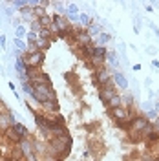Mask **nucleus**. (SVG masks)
I'll list each match as a JSON object with an SVG mask.
<instances>
[{
  "mask_svg": "<svg viewBox=\"0 0 159 161\" xmlns=\"http://www.w3.org/2000/svg\"><path fill=\"white\" fill-rule=\"evenodd\" d=\"M108 115L112 117V121H115L117 125L119 123H130L134 119L132 115V108H124V106H117L113 110H108Z\"/></svg>",
  "mask_w": 159,
  "mask_h": 161,
  "instance_id": "obj_1",
  "label": "nucleus"
},
{
  "mask_svg": "<svg viewBox=\"0 0 159 161\" xmlns=\"http://www.w3.org/2000/svg\"><path fill=\"white\" fill-rule=\"evenodd\" d=\"M115 95H119V92H117V86L113 84V82H110V84H104V86H101L99 88V99L101 103L106 106L110 101L113 99Z\"/></svg>",
  "mask_w": 159,
  "mask_h": 161,
  "instance_id": "obj_2",
  "label": "nucleus"
},
{
  "mask_svg": "<svg viewBox=\"0 0 159 161\" xmlns=\"http://www.w3.org/2000/svg\"><path fill=\"white\" fill-rule=\"evenodd\" d=\"M24 55V60H26V66L28 68H40L44 64V59H46V53L44 51H35V53H22Z\"/></svg>",
  "mask_w": 159,
  "mask_h": 161,
  "instance_id": "obj_3",
  "label": "nucleus"
},
{
  "mask_svg": "<svg viewBox=\"0 0 159 161\" xmlns=\"http://www.w3.org/2000/svg\"><path fill=\"white\" fill-rule=\"evenodd\" d=\"M112 75H113V71L108 70V66H104V68H101V70H95L93 73V80H95V84L97 86H104V84H110L112 82Z\"/></svg>",
  "mask_w": 159,
  "mask_h": 161,
  "instance_id": "obj_4",
  "label": "nucleus"
},
{
  "mask_svg": "<svg viewBox=\"0 0 159 161\" xmlns=\"http://www.w3.org/2000/svg\"><path fill=\"white\" fill-rule=\"evenodd\" d=\"M73 40H75V44L77 46H86V44H91L93 39H91V35L88 33V30H84V28H79V30H73Z\"/></svg>",
  "mask_w": 159,
  "mask_h": 161,
  "instance_id": "obj_5",
  "label": "nucleus"
},
{
  "mask_svg": "<svg viewBox=\"0 0 159 161\" xmlns=\"http://www.w3.org/2000/svg\"><path fill=\"white\" fill-rule=\"evenodd\" d=\"M15 123H17V121H15L13 112H9V110L0 112V132H6V130H9V128H13Z\"/></svg>",
  "mask_w": 159,
  "mask_h": 161,
  "instance_id": "obj_6",
  "label": "nucleus"
},
{
  "mask_svg": "<svg viewBox=\"0 0 159 161\" xmlns=\"http://www.w3.org/2000/svg\"><path fill=\"white\" fill-rule=\"evenodd\" d=\"M53 19V24L57 26V30H59V33L60 31H68V30H71V22L68 19H66V15H53L51 17Z\"/></svg>",
  "mask_w": 159,
  "mask_h": 161,
  "instance_id": "obj_7",
  "label": "nucleus"
},
{
  "mask_svg": "<svg viewBox=\"0 0 159 161\" xmlns=\"http://www.w3.org/2000/svg\"><path fill=\"white\" fill-rule=\"evenodd\" d=\"M112 82H113L117 88H121V90H126V88H128V80H126V77H124L121 71H113V75H112Z\"/></svg>",
  "mask_w": 159,
  "mask_h": 161,
  "instance_id": "obj_8",
  "label": "nucleus"
},
{
  "mask_svg": "<svg viewBox=\"0 0 159 161\" xmlns=\"http://www.w3.org/2000/svg\"><path fill=\"white\" fill-rule=\"evenodd\" d=\"M13 132H15L22 141L30 139V130H28V126H26V125H22V123H15V125H13Z\"/></svg>",
  "mask_w": 159,
  "mask_h": 161,
  "instance_id": "obj_9",
  "label": "nucleus"
},
{
  "mask_svg": "<svg viewBox=\"0 0 159 161\" xmlns=\"http://www.w3.org/2000/svg\"><path fill=\"white\" fill-rule=\"evenodd\" d=\"M20 152H22V156L26 158V156H30V154H35V148H33V141L31 139H24L22 143L19 145Z\"/></svg>",
  "mask_w": 159,
  "mask_h": 161,
  "instance_id": "obj_10",
  "label": "nucleus"
},
{
  "mask_svg": "<svg viewBox=\"0 0 159 161\" xmlns=\"http://www.w3.org/2000/svg\"><path fill=\"white\" fill-rule=\"evenodd\" d=\"M15 70L19 71V75H26V70H28V66H26L24 55H19V57H17V60H15Z\"/></svg>",
  "mask_w": 159,
  "mask_h": 161,
  "instance_id": "obj_11",
  "label": "nucleus"
},
{
  "mask_svg": "<svg viewBox=\"0 0 159 161\" xmlns=\"http://www.w3.org/2000/svg\"><path fill=\"white\" fill-rule=\"evenodd\" d=\"M42 108L46 112H50V114H59V110H60V106H59L57 101H48V103H44Z\"/></svg>",
  "mask_w": 159,
  "mask_h": 161,
  "instance_id": "obj_12",
  "label": "nucleus"
},
{
  "mask_svg": "<svg viewBox=\"0 0 159 161\" xmlns=\"http://www.w3.org/2000/svg\"><path fill=\"white\" fill-rule=\"evenodd\" d=\"M110 39H112V37H110L108 33H101V35H97V37L93 39V44H95V46H104V48H106V44L110 42Z\"/></svg>",
  "mask_w": 159,
  "mask_h": 161,
  "instance_id": "obj_13",
  "label": "nucleus"
},
{
  "mask_svg": "<svg viewBox=\"0 0 159 161\" xmlns=\"http://www.w3.org/2000/svg\"><path fill=\"white\" fill-rule=\"evenodd\" d=\"M106 62H108L112 68H117V66H119V57H117V53H115V51H110V50H108V55H106Z\"/></svg>",
  "mask_w": 159,
  "mask_h": 161,
  "instance_id": "obj_14",
  "label": "nucleus"
},
{
  "mask_svg": "<svg viewBox=\"0 0 159 161\" xmlns=\"http://www.w3.org/2000/svg\"><path fill=\"white\" fill-rule=\"evenodd\" d=\"M106 55H108V50H106L104 46H95V48H93V55H91V57H97V59L106 60Z\"/></svg>",
  "mask_w": 159,
  "mask_h": 161,
  "instance_id": "obj_15",
  "label": "nucleus"
},
{
  "mask_svg": "<svg viewBox=\"0 0 159 161\" xmlns=\"http://www.w3.org/2000/svg\"><path fill=\"white\" fill-rule=\"evenodd\" d=\"M51 42L53 40L51 39H39L35 44H37V48H39V51H48L51 48Z\"/></svg>",
  "mask_w": 159,
  "mask_h": 161,
  "instance_id": "obj_16",
  "label": "nucleus"
},
{
  "mask_svg": "<svg viewBox=\"0 0 159 161\" xmlns=\"http://www.w3.org/2000/svg\"><path fill=\"white\" fill-rule=\"evenodd\" d=\"M86 30H88V33L91 35V39H95L97 35H101V24H97V22H91Z\"/></svg>",
  "mask_w": 159,
  "mask_h": 161,
  "instance_id": "obj_17",
  "label": "nucleus"
},
{
  "mask_svg": "<svg viewBox=\"0 0 159 161\" xmlns=\"http://www.w3.org/2000/svg\"><path fill=\"white\" fill-rule=\"evenodd\" d=\"M132 104H134V97L128 95V93H123V95H121V106H124V108H132Z\"/></svg>",
  "mask_w": 159,
  "mask_h": 161,
  "instance_id": "obj_18",
  "label": "nucleus"
},
{
  "mask_svg": "<svg viewBox=\"0 0 159 161\" xmlns=\"http://www.w3.org/2000/svg\"><path fill=\"white\" fill-rule=\"evenodd\" d=\"M145 141L148 143H159V132L157 130H150L146 136H145Z\"/></svg>",
  "mask_w": 159,
  "mask_h": 161,
  "instance_id": "obj_19",
  "label": "nucleus"
},
{
  "mask_svg": "<svg viewBox=\"0 0 159 161\" xmlns=\"http://www.w3.org/2000/svg\"><path fill=\"white\" fill-rule=\"evenodd\" d=\"M117 106H121V93L119 95H115V97L106 104V110H113V108H117Z\"/></svg>",
  "mask_w": 159,
  "mask_h": 161,
  "instance_id": "obj_20",
  "label": "nucleus"
},
{
  "mask_svg": "<svg viewBox=\"0 0 159 161\" xmlns=\"http://www.w3.org/2000/svg\"><path fill=\"white\" fill-rule=\"evenodd\" d=\"M79 20H80V24H82L84 30L91 24V19H90V15H86V13H79Z\"/></svg>",
  "mask_w": 159,
  "mask_h": 161,
  "instance_id": "obj_21",
  "label": "nucleus"
},
{
  "mask_svg": "<svg viewBox=\"0 0 159 161\" xmlns=\"http://www.w3.org/2000/svg\"><path fill=\"white\" fill-rule=\"evenodd\" d=\"M22 90H24V93H28L30 97H33V95H35V90H33L31 82H22Z\"/></svg>",
  "mask_w": 159,
  "mask_h": 161,
  "instance_id": "obj_22",
  "label": "nucleus"
},
{
  "mask_svg": "<svg viewBox=\"0 0 159 161\" xmlns=\"http://www.w3.org/2000/svg\"><path fill=\"white\" fill-rule=\"evenodd\" d=\"M11 6H13V9H15V8H17V9H22V8L28 6V0H15V2H11Z\"/></svg>",
  "mask_w": 159,
  "mask_h": 161,
  "instance_id": "obj_23",
  "label": "nucleus"
},
{
  "mask_svg": "<svg viewBox=\"0 0 159 161\" xmlns=\"http://www.w3.org/2000/svg\"><path fill=\"white\" fill-rule=\"evenodd\" d=\"M42 30V26H40V22L37 19L31 20V31H35V33H39V31Z\"/></svg>",
  "mask_w": 159,
  "mask_h": 161,
  "instance_id": "obj_24",
  "label": "nucleus"
},
{
  "mask_svg": "<svg viewBox=\"0 0 159 161\" xmlns=\"http://www.w3.org/2000/svg\"><path fill=\"white\" fill-rule=\"evenodd\" d=\"M26 39H28V42H37V40H39V33H35V31H28Z\"/></svg>",
  "mask_w": 159,
  "mask_h": 161,
  "instance_id": "obj_25",
  "label": "nucleus"
},
{
  "mask_svg": "<svg viewBox=\"0 0 159 161\" xmlns=\"http://www.w3.org/2000/svg\"><path fill=\"white\" fill-rule=\"evenodd\" d=\"M15 33H17V39H20V40H22V37H26V35H28V31L24 30L22 26H19V28H17V31H15Z\"/></svg>",
  "mask_w": 159,
  "mask_h": 161,
  "instance_id": "obj_26",
  "label": "nucleus"
},
{
  "mask_svg": "<svg viewBox=\"0 0 159 161\" xmlns=\"http://www.w3.org/2000/svg\"><path fill=\"white\" fill-rule=\"evenodd\" d=\"M0 46H2V48L6 46V37H2V35H0Z\"/></svg>",
  "mask_w": 159,
  "mask_h": 161,
  "instance_id": "obj_27",
  "label": "nucleus"
},
{
  "mask_svg": "<svg viewBox=\"0 0 159 161\" xmlns=\"http://www.w3.org/2000/svg\"><path fill=\"white\" fill-rule=\"evenodd\" d=\"M4 13H6L8 17H11V13H13V9H11V8H6V9H4Z\"/></svg>",
  "mask_w": 159,
  "mask_h": 161,
  "instance_id": "obj_28",
  "label": "nucleus"
},
{
  "mask_svg": "<svg viewBox=\"0 0 159 161\" xmlns=\"http://www.w3.org/2000/svg\"><path fill=\"white\" fill-rule=\"evenodd\" d=\"M44 161H64V159H59V158H46Z\"/></svg>",
  "mask_w": 159,
  "mask_h": 161,
  "instance_id": "obj_29",
  "label": "nucleus"
},
{
  "mask_svg": "<svg viewBox=\"0 0 159 161\" xmlns=\"http://www.w3.org/2000/svg\"><path fill=\"white\" fill-rule=\"evenodd\" d=\"M143 161H159V158H146V159H143Z\"/></svg>",
  "mask_w": 159,
  "mask_h": 161,
  "instance_id": "obj_30",
  "label": "nucleus"
},
{
  "mask_svg": "<svg viewBox=\"0 0 159 161\" xmlns=\"http://www.w3.org/2000/svg\"><path fill=\"white\" fill-rule=\"evenodd\" d=\"M154 110H156V112H159V103H156V106H154Z\"/></svg>",
  "mask_w": 159,
  "mask_h": 161,
  "instance_id": "obj_31",
  "label": "nucleus"
},
{
  "mask_svg": "<svg viewBox=\"0 0 159 161\" xmlns=\"http://www.w3.org/2000/svg\"><path fill=\"white\" fill-rule=\"evenodd\" d=\"M6 161H15V159H6Z\"/></svg>",
  "mask_w": 159,
  "mask_h": 161,
  "instance_id": "obj_32",
  "label": "nucleus"
}]
</instances>
